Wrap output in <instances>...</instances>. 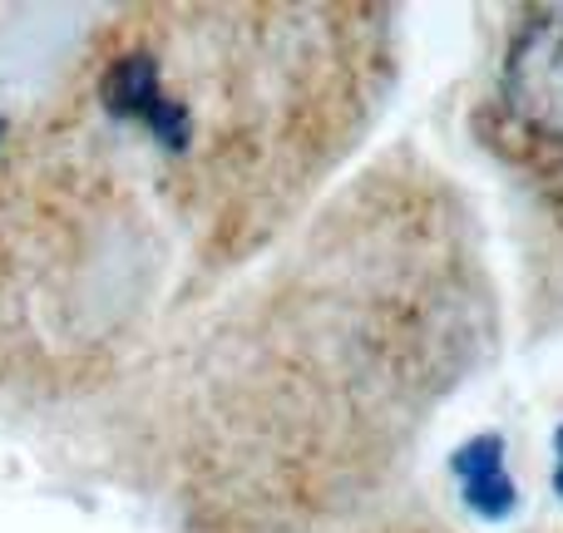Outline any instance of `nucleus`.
Segmentation results:
<instances>
[{
  "mask_svg": "<svg viewBox=\"0 0 563 533\" xmlns=\"http://www.w3.org/2000/svg\"><path fill=\"white\" fill-rule=\"evenodd\" d=\"M499 99L525 144L563 164V5L534 10L509 40Z\"/></svg>",
  "mask_w": 563,
  "mask_h": 533,
  "instance_id": "obj_1",
  "label": "nucleus"
},
{
  "mask_svg": "<svg viewBox=\"0 0 563 533\" xmlns=\"http://www.w3.org/2000/svg\"><path fill=\"white\" fill-rule=\"evenodd\" d=\"M455 485L470 514H479L485 524L509 519L519 504V485L505 465V440L499 435H475L455 449Z\"/></svg>",
  "mask_w": 563,
  "mask_h": 533,
  "instance_id": "obj_2",
  "label": "nucleus"
},
{
  "mask_svg": "<svg viewBox=\"0 0 563 533\" xmlns=\"http://www.w3.org/2000/svg\"><path fill=\"white\" fill-rule=\"evenodd\" d=\"M554 489H559V499H563V425L554 430Z\"/></svg>",
  "mask_w": 563,
  "mask_h": 533,
  "instance_id": "obj_3",
  "label": "nucleus"
}]
</instances>
